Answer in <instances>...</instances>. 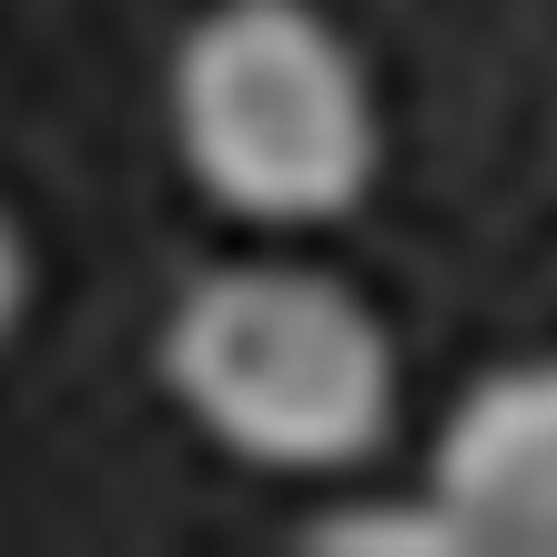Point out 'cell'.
Instances as JSON below:
<instances>
[{"mask_svg": "<svg viewBox=\"0 0 557 557\" xmlns=\"http://www.w3.org/2000/svg\"><path fill=\"white\" fill-rule=\"evenodd\" d=\"M162 385L213 446L284 476H324L385 446L396 345L366 294L314 264H223L162 324Z\"/></svg>", "mask_w": 557, "mask_h": 557, "instance_id": "1", "label": "cell"}, {"mask_svg": "<svg viewBox=\"0 0 557 557\" xmlns=\"http://www.w3.org/2000/svg\"><path fill=\"white\" fill-rule=\"evenodd\" d=\"M173 143L244 223H335L375 183L366 61L314 0H213L173 51Z\"/></svg>", "mask_w": 557, "mask_h": 557, "instance_id": "2", "label": "cell"}, {"mask_svg": "<svg viewBox=\"0 0 557 557\" xmlns=\"http://www.w3.org/2000/svg\"><path fill=\"white\" fill-rule=\"evenodd\" d=\"M436 497L476 557H557V355L476 375L436 425Z\"/></svg>", "mask_w": 557, "mask_h": 557, "instance_id": "3", "label": "cell"}, {"mask_svg": "<svg viewBox=\"0 0 557 557\" xmlns=\"http://www.w3.org/2000/svg\"><path fill=\"white\" fill-rule=\"evenodd\" d=\"M305 547H335V557H476L467 517H456L436 486L406 507H345V517H314Z\"/></svg>", "mask_w": 557, "mask_h": 557, "instance_id": "4", "label": "cell"}, {"mask_svg": "<svg viewBox=\"0 0 557 557\" xmlns=\"http://www.w3.org/2000/svg\"><path fill=\"white\" fill-rule=\"evenodd\" d=\"M21 305H30V244H21V223L0 213V335L21 324Z\"/></svg>", "mask_w": 557, "mask_h": 557, "instance_id": "5", "label": "cell"}]
</instances>
